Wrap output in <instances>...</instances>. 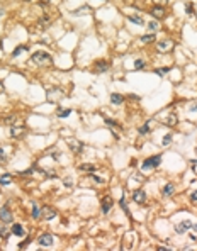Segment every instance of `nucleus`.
I'll use <instances>...</instances> for the list:
<instances>
[{"label": "nucleus", "mask_w": 197, "mask_h": 251, "mask_svg": "<svg viewBox=\"0 0 197 251\" xmlns=\"http://www.w3.org/2000/svg\"><path fill=\"white\" fill-rule=\"evenodd\" d=\"M148 31H150L151 34H155V32H158V31H160V24H158V22H156V21H151L150 24H148Z\"/></svg>", "instance_id": "obj_19"}, {"label": "nucleus", "mask_w": 197, "mask_h": 251, "mask_svg": "<svg viewBox=\"0 0 197 251\" xmlns=\"http://www.w3.org/2000/svg\"><path fill=\"white\" fill-rule=\"evenodd\" d=\"M190 199H192V202H194V200H197V190L194 192V194H192V197H190Z\"/></svg>", "instance_id": "obj_37"}, {"label": "nucleus", "mask_w": 197, "mask_h": 251, "mask_svg": "<svg viewBox=\"0 0 197 251\" xmlns=\"http://www.w3.org/2000/svg\"><path fill=\"white\" fill-rule=\"evenodd\" d=\"M133 200H134L136 204H145L146 202L145 190H134V192H133Z\"/></svg>", "instance_id": "obj_5"}, {"label": "nucleus", "mask_w": 197, "mask_h": 251, "mask_svg": "<svg viewBox=\"0 0 197 251\" xmlns=\"http://www.w3.org/2000/svg\"><path fill=\"white\" fill-rule=\"evenodd\" d=\"M5 153H4V149H0V160H4V161H5Z\"/></svg>", "instance_id": "obj_34"}, {"label": "nucleus", "mask_w": 197, "mask_h": 251, "mask_svg": "<svg viewBox=\"0 0 197 251\" xmlns=\"http://www.w3.org/2000/svg\"><path fill=\"white\" fill-rule=\"evenodd\" d=\"M53 241H54V238H53L51 234H43V236H39L37 244H39V246H51Z\"/></svg>", "instance_id": "obj_7"}, {"label": "nucleus", "mask_w": 197, "mask_h": 251, "mask_svg": "<svg viewBox=\"0 0 197 251\" xmlns=\"http://www.w3.org/2000/svg\"><path fill=\"white\" fill-rule=\"evenodd\" d=\"M192 168H196V170H197V160H196V161H192Z\"/></svg>", "instance_id": "obj_38"}, {"label": "nucleus", "mask_w": 197, "mask_h": 251, "mask_svg": "<svg viewBox=\"0 0 197 251\" xmlns=\"http://www.w3.org/2000/svg\"><path fill=\"white\" fill-rule=\"evenodd\" d=\"M72 114V109H65V110H60V112H58V117H68V115Z\"/></svg>", "instance_id": "obj_27"}, {"label": "nucleus", "mask_w": 197, "mask_h": 251, "mask_svg": "<svg viewBox=\"0 0 197 251\" xmlns=\"http://www.w3.org/2000/svg\"><path fill=\"white\" fill-rule=\"evenodd\" d=\"M51 24V17L49 16H43L41 19H39V22H37V26L39 27H48Z\"/></svg>", "instance_id": "obj_17"}, {"label": "nucleus", "mask_w": 197, "mask_h": 251, "mask_svg": "<svg viewBox=\"0 0 197 251\" xmlns=\"http://www.w3.org/2000/svg\"><path fill=\"white\" fill-rule=\"evenodd\" d=\"M87 12H90V7L83 5V7H80V9H77V10H73L72 14H73V16H77V17H80V16H85Z\"/></svg>", "instance_id": "obj_14"}, {"label": "nucleus", "mask_w": 197, "mask_h": 251, "mask_svg": "<svg viewBox=\"0 0 197 251\" xmlns=\"http://www.w3.org/2000/svg\"><path fill=\"white\" fill-rule=\"evenodd\" d=\"M190 227H192L190 221H184V222H180V224L175 226V232L177 234H184V232H187V229H190Z\"/></svg>", "instance_id": "obj_6"}, {"label": "nucleus", "mask_w": 197, "mask_h": 251, "mask_svg": "<svg viewBox=\"0 0 197 251\" xmlns=\"http://www.w3.org/2000/svg\"><path fill=\"white\" fill-rule=\"evenodd\" d=\"M39 217H43V219H46V221H51L56 217V210L53 209V207H48V205H44L41 209V215Z\"/></svg>", "instance_id": "obj_3"}, {"label": "nucleus", "mask_w": 197, "mask_h": 251, "mask_svg": "<svg viewBox=\"0 0 197 251\" xmlns=\"http://www.w3.org/2000/svg\"><path fill=\"white\" fill-rule=\"evenodd\" d=\"M26 2H29V0H26Z\"/></svg>", "instance_id": "obj_45"}, {"label": "nucleus", "mask_w": 197, "mask_h": 251, "mask_svg": "<svg viewBox=\"0 0 197 251\" xmlns=\"http://www.w3.org/2000/svg\"><path fill=\"white\" fill-rule=\"evenodd\" d=\"M39 215H41V210H39V207H37L36 204H32V217L39 219Z\"/></svg>", "instance_id": "obj_24"}, {"label": "nucleus", "mask_w": 197, "mask_h": 251, "mask_svg": "<svg viewBox=\"0 0 197 251\" xmlns=\"http://www.w3.org/2000/svg\"><path fill=\"white\" fill-rule=\"evenodd\" d=\"M80 170H82V172H95V166H93V165H82Z\"/></svg>", "instance_id": "obj_28"}, {"label": "nucleus", "mask_w": 197, "mask_h": 251, "mask_svg": "<svg viewBox=\"0 0 197 251\" xmlns=\"http://www.w3.org/2000/svg\"><path fill=\"white\" fill-rule=\"evenodd\" d=\"M68 146H70V148H72V149H73V151H75V153H82V149H83V144H82V143H80V141H77V139H68Z\"/></svg>", "instance_id": "obj_8"}, {"label": "nucleus", "mask_w": 197, "mask_h": 251, "mask_svg": "<svg viewBox=\"0 0 197 251\" xmlns=\"http://www.w3.org/2000/svg\"><path fill=\"white\" fill-rule=\"evenodd\" d=\"M95 70H97L99 73H104V71L109 70V63L107 61H97L95 63Z\"/></svg>", "instance_id": "obj_12"}, {"label": "nucleus", "mask_w": 197, "mask_h": 251, "mask_svg": "<svg viewBox=\"0 0 197 251\" xmlns=\"http://www.w3.org/2000/svg\"><path fill=\"white\" fill-rule=\"evenodd\" d=\"M134 68H136V70L145 68V61H143V59H136V61H134Z\"/></svg>", "instance_id": "obj_29"}, {"label": "nucleus", "mask_w": 197, "mask_h": 251, "mask_svg": "<svg viewBox=\"0 0 197 251\" xmlns=\"http://www.w3.org/2000/svg\"><path fill=\"white\" fill-rule=\"evenodd\" d=\"M189 110H192V112H194V110H197V105H192V107H190Z\"/></svg>", "instance_id": "obj_39"}, {"label": "nucleus", "mask_w": 197, "mask_h": 251, "mask_svg": "<svg viewBox=\"0 0 197 251\" xmlns=\"http://www.w3.org/2000/svg\"><path fill=\"white\" fill-rule=\"evenodd\" d=\"M26 131V127H24V126H19V127H17V126H12V137H21V134L22 132Z\"/></svg>", "instance_id": "obj_13"}, {"label": "nucleus", "mask_w": 197, "mask_h": 251, "mask_svg": "<svg viewBox=\"0 0 197 251\" xmlns=\"http://www.w3.org/2000/svg\"><path fill=\"white\" fill-rule=\"evenodd\" d=\"M0 94H4V85L0 83Z\"/></svg>", "instance_id": "obj_40"}, {"label": "nucleus", "mask_w": 197, "mask_h": 251, "mask_svg": "<svg viewBox=\"0 0 197 251\" xmlns=\"http://www.w3.org/2000/svg\"><path fill=\"white\" fill-rule=\"evenodd\" d=\"M0 221H2L4 224L12 222V212H10L9 207H2V209H0Z\"/></svg>", "instance_id": "obj_4"}, {"label": "nucleus", "mask_w": 197, "mask_h": 251, "mask_svg": "<svg viewBox=\"0 0 197 251\" xmlns=\"http://www.w3.org/2000/svg\"><path fill=\"white\" fill-rule=\"evenodd\" d=\"M187 14H189V16H192V5H187Z\"/></svg>", "instance_id": "obj_36"}, {"label": "nucleus", "mask_w": 197, "mask_h": 251, "mask_svg": "<svg viewBox=\"0 0 197 251\" xmlns=\"http://www.w3.org/2000/svg\"><path fill=\"white\" fill-rule=\"evenodd\" d=\"M93 180H95V182H97V183H104V180H102V178L95 177V175H93Z\"/></svg>", "instance_id": "obj_35"}, {"label": "nucleus", "mask_w": 197, "mask_h": 251, "mask_svg": "<svg viewBox=\"0 0 197 251\" xmlns=\"http://www.w3.org/2000/svg\"><path fill=\"white\" fill-rule=\"evenodd\" d=\"M119 204H121V209L124 210V212H126V214H128V215H131V214H129V209H128V204H126V199H124V197L121 199V202H119Z\"/></svg>", "instance_id": "obj_25"}, {"label": "nucleus", "mask_w": 197, "mask_h": 251, "mask_svg": "<svg viewBox=\"0 0 197 251\" xmlns=\"http://www.w3.org/2000/svg\"><path fill=\"white\" fill-rule=\"evenodd\" d=\"M12 234L17 236V238H24V236H26V231H24V227H22L21 224H14L12 226Z\"/></svg>", "instance_id": "obj_9"}, {"label": "nucleus", "mask_w": 197, "mask_h": 251, "mask_svg": "<svg viewBox=\"0 0 197 251\" xmlns=\"http://www.w3.org/2000/svg\"><path fill=\"white\" fill-rule=\"evenodd\" d=\"M110 207H112V200H110V197H104V199H102V212L107 214V212L110 210Z\"/></svg>", "instance_id": "obj_11"}, {"label": "nucleus", "mask_w": 197, "mask_h": 251, "mask_svg": "<svg viewBox=\"0 0 197 251\" xmlns=\"http://www.w3.org/2000/svg\"><path fill=\"white\" fill-rule=\"evenodd\" d=\"M173 190H175V187H173L172 183H166L165 187H163V190H161V194L165 195V197H170V195L173 194Z\"/></svg>", "instance_id": "obj_16"}, {"label": "nucleus", "mask_w": 197, "mask_h": 251, "mask_svg": "<svg viewBox=\"0 0 197 251\" xmlns=\"http://www.w3.org/2000/svg\"><path fill=\"white\" fill-rule=\"evenodd\" d=\"M165 124H166V126H170V127H173V126L177 124V117H175L173 114L168 115V117H166V122H165Z\"/></svg>", "instance_id": "obj_21"}, {"label": "nucleus", "mask_w": 197, "mask_h": 251, "mask_svg": "<svg viewBox=\"0 0 197 251\" xmlns=\"http://www.w3.org/2000/svg\"><path fill=\"white\" fill-rule=\"evenodd\" d=\"M0 236H2L4 239H7V238H9V229H7L5 226H0Z\"/></svg>", "instance_id": "obj_26"}, {"label": "nucleus", "mask_w": 197, "mask_h": 251, "mask_svg": "<svg viewBox=\"0 0 197 251\" xmlns=\"http://www.w3.org/2000/svg\"><path fill=\"white\" fill-rule=\"evenodd\" d=\"M190 229H192V231H197V224H196V226L192 224V227H190Z\"/></svg>", "instance_id": "obj_41"}, {"label": "nucleus", "mask_w": 197, "mask_h": 251, "mask_svg": "<svg viewBox=\"0 0 197 251\" xmlns=\"http://www.w3.org/2000/svg\"><path fill=\"white\" fill-rule=\"evenodd\" d=\"M173 46L170 41H160L158 44H156V48H158V51H166V49H170V48Z\"/></svg>", "instance_id": "obj_15"}, {"label": "nucleus", "mask_w": 197, "mask_h": 251, "mask_svg": "<svg viewBox=\"0 0 197 251\" xmlns=\"http://www.w3.org/2000/svg\"><path fill=\"white\" fill-rule=\"evenodd\" d=\"M161 163V156L160 154H156V156H151V158H148L145 163H143V170H151V168H156L158 165Z\"/></svg>", "instance_id": "obj_2"}, {"label": "nucleus", "mask_w": 197, "mask_h": 251, "mask_svg": "<svg viewBox=\"0 0 197 251\" xmlns=\"http://www.w3.org/2000/svg\"><path fill=\"white\" fill-rule=\"evenodd\" d=\"M24 51H27V46H19V48H16V49H14L12 56H19V54H21V53H24Z\"/></svg>", "instance_id": "obj_23"}, {"label": "nucleus", "mask_w": 197, "mask_h": 251, "mask_svg": "<svg viewBox=\"0 0 197 251\" xmlns=\"http://www.w3.org/2000/svg\"><path fill=\"white\" fill-rule=\"evenodd\" d=\"M110 102H112V104H116V105H119V104H122V102H124V97H122V95H119V94H112V95H110Z\"/></svg>", "instance_id": "obj_18"}, {"label": "nucleus", "mask_w": 197, "mask_h": 251, "mask_svg": "<svg viewBox=\"0 0 197 251\" xmlns=\"http://www.w3.org/2000/svg\"><path fill=\"white\" fill-rule=\"evenodd\" d=\"M31 61L36 63V65H39V66H44V65H51L53 59H51V56H49L46 51H37V53H34V54L31 56Z\"/></svg>", "instance_id": "obj_1"}, {"label": "nucleus", "mask_w": 197, "mask_h": 251, "mask_svg": "<svg viewBox=\"0 0 197 251\" xmlns=\"http://www.w3.org/2000/svg\"><path fill=\"white\" fill-rule=\"evenodd\" d=\"M128 19H129L131 22H134V24H138V26H141V24H143V19H141L140 16H129V17H128Z\"/></svg>", "instance_id": "obj_22"}, {"label": "nucleus", "mask_w": 197, "mask_h": 251, "mask_svg": "<svg viewBox=\"0 0 197 251\" xmlns=\"http://www.w3.org/2000/svg\"><path fill=\"white\" fill-rule=\"evenodd\" d=\"M151 16L155 17V19H161V17L165 16V9H163L161 5L153 7V10H151Z\"/></svg>", "instance_id": "obj_10"}, {"label": "nucleus", "mask_w": 197, "mask_h": 251, "mask_svg": "<svg viewBox=\"0 0 197 251\" xmlns=\"http://www.w3.org/2000/svg\"><path fill=\"white\" fill-rule=\"evenodd\" d=\"M0 48H2V42H0Z\"/></svg>", "instance_id": "obj_44"}, {"label": "nucleus", "mask_w": 197, "mask_h": 251, "mask_svg": "<svg viewBox=\"0 0 197 251\" xmlns=\"http://www.w3.org/2000/svg\"><path fill=\"white\" fill-rule=\"evenodd\" d=\"M2 14H4V12H0V16H2Z\"/></svg>", "instance_id": "obj_43"}, {"label": "nucleus", "mask_w": 197, "mask_h": 251, "mask_svg": "<svg viewBox=\"0 0 197 251\" xmlns=\"http://www.w3.org/2000/svg\"><path fill=\"white\" fill-rule=\"evenodd\" d=\"M105 124H107V126H117V124H116V120H110V119L105 120Z\"/></svg>", "instance_id": "obj_33"}, {"label": "nucleus", "mask_w": 197, "mask_h": 251, "mask_svg": "<svg viewBox=\"0 0 197 251\" xmlns=\"http://www.w3.org/2000/svg\"><path fill=\"white\" fill-rule=\"evenodd\" d=\"M150 131V126H148V122H146V124H143L140 127V134H146V132Z\"/></svg>", "instance_id": "obj_30"}, {"label": "nucleus", "mask_w": 197, "mask_h": 251, "mask_svg": "<svg viewBox=\"0 0 197 251\" xmlns=\"http://www.w3.org/2000/svg\"><path fill=\"white\" fill-rule=\"evenodd\" d=\"M12 120H16V115H9V117H5L2 122H4V124H14Z\"/></svg>", "instance_id": "obj_32"}, {"label": "nucleus", "mask_w": 197, "mask_h": 251, "mask_svg": "<svg viewBox=\"0 0 197 251\" xmlns=\"http://www.w3.org/2000/svg\"><path fill=\"white\" fill-rule=\"evenodd\" d=\"M161 143H163V146H168V144L172 143V134H166V136L163 137V141H161Z\"/></svg>", "instance_id": "obj_31"}, {"label": "nucleus", "mask_w": 197, "mask_h": 251, "mask_svg": "<svg viewBox=\"0 0 197 251\" xmlns=\"http://www.w3.org/2000/svg\"><path fill=\"white\" fill-rule=\"evenodd\" d=\"M161 2H168V0H161Z\"/></svg>", "instance_id": "obj_42"}, {"label": "nucleus", "mask_w": 197, "mask_h": 251, "mask_svg": "<svg viewBox=\"0 0 197 251\" xmlns=\"http://www.w3.org/2000/svg\"><path fill=\"white\" fill-rule=\"evenodd\" d=\"M141 41L145 42V44H148V42L155 41V34H145V36H141Z\"/></svg>", "instance_id": "obj_20"}]
</instances>
